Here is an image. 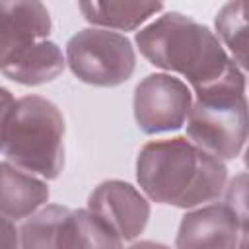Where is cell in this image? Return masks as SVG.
<instances>
[{
    "label": "cell",
    "mask_w": 249,
    "mask_h": 249,
    "mask_svg": "<svg viewBox=\"0 0 249 249\" xmlns=\"http://www.w3.org/2000/svg\"><path fill=\"white\" fill-rule=\"evenodd\" d=\"M224 204L235 214L241 230L249 228V173H239L228 181Z\"/></svg>",
    "instance_id": "cell-16"
},
{
    "label": "cell",
    "mask_w": 249,
    "mask_h": 249,
    "mask_svg": "<svg viewBox=\"0 0 249 249\" xmlns=\"http://www.w3.org/2000/svg\"><path fill=\"white\" fill-rule=\"evenodd\" d=\"M123 237L89 208L70 210L62 218L56 249H123Z\"/></svg>",
    "instance_id": "cell-12"
},
{
    "label": "cell",
    "mask_w": 249,
    "mask_h": 249,
    "mask_svg": "<svg viewBox=\"0 0 249 249\" xmlns=\"http://www.w3.org/2000/svg\"><path fill=\"white\" fill-rule=\"evenodd\" d=\"M193 99L183 80L165 72L150 74L134 89V121L146 134L177 130L187 123Z\"/></svg>",
    "instance_id": "cell-6"
},
{
    "label": "cell",
    "mask_w": 249,
    "mask_h": 249,
    "mask_svg": "<svg viewBox=\"0 0 249 249\" xmlns=\"http://www.w3.org/2000/svg\"><path fill=\"white\" fill-rule=\"evenodd\" d=\"M84 18L103 29L132 31L163 10L160 2H82Z\"/></svg>",
    "instance_id": "cell-13"
},
{
    "label": "cell",
    "mask_w": 249,
    "mask_h": 249,
    "mask_svg": "<svg viewBox=\"0 0 249 249\" xmlns=\"http://www.w3.org/2000/svg\"><path fill=\"white\" fill-rule=\"evenodd\" d=\"M88 208L101 216L124 241L136 239L150 218L148 198L130 183L119 179L99 183L88 198Z\"/></svg>",
    "instance_id": "cell-7"
},
{
    "label": "cell",
    "mask_w": 249,
    "mask_h": 249,
    "mask_svg": "<svg viewBox=\"0 0 249 249\" xmlns=\"http://www.w3.org/2000/svg\"><path fill=\"white\" fill-rule=\"evenodd\" d=\"M136 179L150 200L193 210L226 191L228 169L189 138L175 136L144 144L136 160Z\"/></svg>",
    "instance_id": "cell-1"
},
{
    "label": "cell",
    "mask_w": 249,
    "mask_h": 249,
    "mask_svg": "<svg viewBox=\"0 0 249 249\" xmlns=\"http://www.w3.org/2000/svg\"><path fill=\"white\" fill-rule=\"evenodd\" d=\"M66 64V56L53 41H39L2 62V74L23 86H43L53 82Z\"/></svg>",
    "instance_id": "cell-11"
},
{
    "label": "cell",
    "mask_w": 249,
    "mask_h": 249,
    "mask_svg": "<svg viewBox=\"0 0 249 249\" xmlns=\"http://www.w3.org/2000/svg\"><path fill=\"white\" fill-rule=\"evenodd\" d=\"M237 249H249V228L241 230V237H239V245Z\"/></svg>",
    "instance_id": "cell-19"
},
{
    "label": "cell",
    "mask_w": 249,
    "mask_h": 249,
    "mask_svg": "<svg viewBox=\"0 0 249 249\" xmlns=\"http://www.w3.org/2000/svg\"><path fill=\"white\" fill-rule=\"evenodd\" d=\"M51 16L41 2H0V64L19 51L47 41Z\"/></svg>",
    "instance_id": "cell-9"
},
{
    "label": "cell",
    "mask_w": 249,
    "mask_h": 249,
    "mask_svg": "<svg viewBox=\"0 0 249 249\" xmlns=\"http://www.w3.org/2000/svg\"><path fill=\"white\" fill-rule=\"evenodd\" d=\"M216 35L230 58L249 72V0H233L220 8L216 16Z\"/></svg>",
    "instance_id": "cell-14"
},
{
    "label": "cell",
    "mask_w": 249,
    "mask_h": 249,
    "mask_svg": "<svg viewBox=\"0 0 249 249\" xmlns=\"http://www.w3.org/2000/svg\"><path fill=\"white\" fill-rule=\"evenodd\" d=\"M2 249H21L19 228L8 218H2Z\"/></svg>",
    "instance_id": "cell-17"
},
{
    "label": "cell",
    "mask_w": 249,
    "mask_h": 249,
    "mask_svg": "<svg viewBox=\"0 0 249 249\" xmlns=\"http://www.w3.org/2000/svg\"><path fill=\"white\" fill-rule=\"evenodd\" d=\"M128 249H169V247L156 241H138V243H132Z\"/></svg>",
    "instance_id": "cell-18"
},
{
    "label": "cell",
    "mask_w": 249,
    "mask_h": 249,
    "mask_svg": "<svg viewBox=\"0 0 249 249\" xmlns=\"http://www.w3.org/2000/svg\"><path fill=\"white\" fill-rule=\"evenodd\" d=\"M243 70L231 60L212 84L195 89L187 136L222 161L237 158L249 142V99Z\"/></svg>",
    "instance_id": "cell-4"
},
{
    "label": "cell",
    "mask_w": 249,
    "mask_h": 249,
    "mask_svg": "<svg viewBox=\"0 0 249 249\" xmlns=\"http://www.w3.org/2000/svg\"><path fill=\"white\" fill-rule=\"evenodd\" d=\"M66 64L84 84L115 88L132 76L136 54L130 39L123 33L88 27L66 43Z\"/></svg>",
    "instance_id": "cell-5"
},
{
    "label": "cell",
    "mask_w": 249,
    "mask_h": 249,
    "mask_svg": "<svg viewBox=\"0 0 249 249\" xmlns=\"http://www.w3.org/2000/svg\"><path fill=\"white\" fill-rule=\"evenodd\" d=\"M66 212V206L47 204L27 220H23L19 228L21 249H56L58 230Z\"/></svg>",
    "instance_id": "cell-15"
},
{
    "label": "cell",
    "mask_w": 249,
    "mask_h": 249,
    "mask_svg": "<svg viewBox=\"0 0 249 249\" xmlns=\"http://www.w3.org/2000/svg\"><path fill=\"white\" fill-rule=\"evenodd\" d=\"M243 163L249 169V142H247V148H245V154H243Z\"/></svg>",
    "instance_id": "cell-20"
},
{
    "label": "cell",
    "mask_w": 249,
    "mask_h": 249,
    "mask_svg": "<svg viewBox=\"0 0 249 249\" xmlns=\"http://www.w3.org/2000/svg\"><path fill=\"white\" fill-rule=\"evenodd\" d=\"M2 218L23 222L41 210L49 198V187L43 179L27 173L8 161H2Z\"/></svg>",
    "instance_id": "cell-10"
},
{
    "label": "cell",
    "mask_w": 249,
    "mask_h": 249,
    "mask_svg": "<svg viewBox=\"0 0 249 249\" xmlns=\"http://www.w3.org/2000/svg\"><path fill=\"white\" fill-rule=\"evenodd\" d=\"M136 45L150 64L181 74L193 89L216 82L231 62L220 37L181 12L161 14L140 27Z\"/></svg>",
    "instance_id": "cell-2"
},
{
    "label": "cell",
    "mask_w": 249,
    "mask_h": 249,
    "mask_svg": "<svg viewBox=\"0 0 249 249\" xmlns=\"http://www.w3.org/2000/svg\"><path fill=\"white\" fill-rule=\"evenodd\" d=\"M241 226L224 202L189 210L179 224L175 249H237Z\"/></svg>",
    "instance_id": "cell-8"
},
{
    "label": "cell",
    "mask_w": 249,
    "mask_h": 249,
    "mask_svg": "<svg viewBox=\"0 0 249 249\" xmlns=\"http://www.w3.org/2000/svg\"><path fill=\"white\" fill-rule=\"evenodd\" d=\"M0 128L4 161L41 179L60 175L64 165V119L53 101L41 95L14 99L2 88Z\"/></svg>",
    "instance_id": "cell-3"
}]
</instances>
